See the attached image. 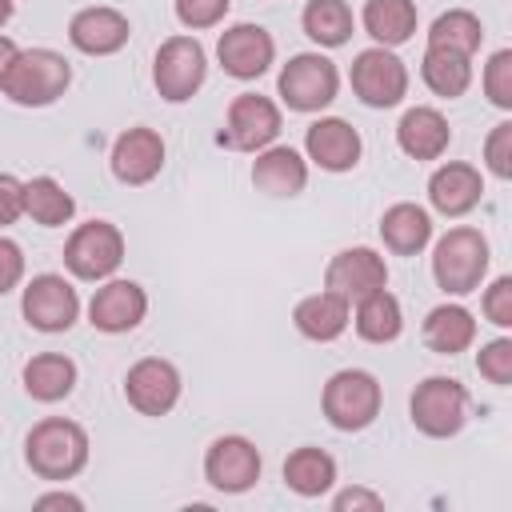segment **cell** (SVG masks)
Wrapping results in <instances>:
<instances>
[{"mask_svg":"<svg viewBox=\"0 0 512 512\" xmlns=\"http://www.w3.org/2000/svg\"><path fill=\"white\" fill-rule=\"evenodd\" d=\"M72 84V64L56 48H20L0 80V96L20 108H48Z\"/></svg>","mask_w":512,"mask_h":512,"instance_id":"obj_2","label":"cell"},{"mask_svg":"<svg viewBox=\"0 0 512 512\" xmlns=\"http://www.w3.org/2000/svg\"><path fill=\"white\" fill-rule=\"evenodd\" d=\"M484 96L500 112L512 108V48H500V52L488 56V64H484Z\"/></svg>","mask_w":512,"mask_h":512,"instance_id":"obj_35","label":"cell"},{"mask_svg":"<svg viewBox=\"0 0 512 512\" xmlns=\"http://www.w3.org/2000/svg\"><path fill=\"white\" fill-rule=\"evenodd\" d=\"M124 232L112 220H88L76 224L68 244H64V268L76 280H108L124 264Z\"/></svg>","mask_w":512,"mask_h":512,"instance_id":"obj_8","label":"cell"},{"mask_svg":"<svg viewBox=\"0 0 512 512\" xmlns=\"http://www.w3.org/2000/svg\"><path fill=\"white\" fill-rule=\"evenodd\" d=\"M468 388L452 376H424L416 388H412V400H408V416H412V428L432 436V440H448L456 436L464 424H468Z\"/></svg>","mask_w":512,"mask_h":512,"instance_id":"obj_5","label":"cell"},{"mask_svg":"<svg viewBox=\"0 0 512 512\" xmlns=\"http://www.w3.org/2000/svg\"><path fill=\"white\" fill-rule=\"evenodd\" d=\"M324 288L344 296L348 304H356L360 296L388 288V264H384V256L376 248H364V244L340 248L324 268Z\"/></svg>","mask_w":512,"mask_h":512,"instance_id":"obj_16","label":"cell"},{"mask_svg":"<svg viewBox=\"0 0 512 512\" xmlns=\"http://www.w3.org/2000/svg\"><path fill=\"white\" fill-rule=\"evenodd\" d=\"M360 24L380 48H400L416 36L420 12L412 0H368L360 12Z\"/></svg>","mask_w":512,"mask_h":512,"instance_id":"obj_28","label":"cell"},{"mask_svg":"<svg viewBox=\"0 0 512 512\" xmlns=\"http://www.w3.org/2000/svg\"><path fill=\"white\" fill-rule=\"evenodd\" d=\"M484 196V176L476 164L448 160L428 176V204L440 216H468Z\"/></svg>","mask_w":512,"mask_h":512,"instance_id":"obj_20","label":"cell"},{"mask_svg":"<svg viewBox=\"0 0 512 512\" xmlns=\"http://www.w3.org/2000/svg\"><path fill=\"white\" fill-rule=\"evenodd\" d=\"M16 52H20V44H16L12 36H4V32H0V80H4V72H8V64L16 60Z\"/></svg>","mask_w":512,"mask_h":512,"instance_id":"obj_43","label":"cell"},{"mask_svg":"<svg viewBox=\"0 0 512 512\" xmlns=\"http://www.w3.org/2000/svg\"><path fill=\"white\" fill-rule=\"evenodd\" d=\"M348 320H352V304H348L344 296L328 292V288H320V292L296 300V308H292L296 332H300L304 340H316V344L340 340L344 328H348Z\"/></svg>","mask_w":512,"mask_h":512,"instance_id":"obj_23","label":"cell"},{"mask_svg":"<svg viewBox=\"0 0 512 512\" xmlns=\"http://www.w3.org/2000/svg\"><path fill=\"white\" fill-rule=\"evenodd\" d=\"M484 164L496 180H512V120H500L484 140Z\"/></svg>","mask_w":512,"mask_h":512,"instance_id":"obj_37","label":"cell"},{"mask_svg":"<svg viewBox=\"0 0 512 512\" xmlns=\"http://www.w3.org/2000/svg\"><path fill=\"white\" fill-rule=\"evenodd\" d=\"M128 36H132L128 16L120 8H108V4L80 8L68 20V40L84 56H112V52H120L128 44Z\"/></svg>","mask_w":512,"mask_h":512,"instance_id":"obj_19","label":"cell"},{"mask_svg":"<svg viewBox=\"0 0 512 512\" xmlns=\"http://www.w3.org/2000/svg\"><path fill=\"white\" fill-rule=\"evenodd\" d=\"M488 324L496 328H512V276H496L488 288H484V300H480Z\"/></svg>","mask_w":512,"mask_h":512,"instance_id":"obj_38","label":"cell"},{"mask_svg":"<svg viewBox=\"0 0 512 512\" xmlns=\"http://www.w3.org/2000/svg\"><path fill=\"white\" fill-rule=\"evenodd\" d=\"M20 280H24V252L16 240L0 236V296L12 292Z\"/></svg>","mask_w":512,"mask_h":512,"instance_id":"obj_40","label":"cell"},{"mask_svg":"<svg viewBox=\"0 0 512 512\" xmlns=\"http://www.w3.org/2000/svg\"><path fill=\"white\" fill-rule=\"evenodd\" d=\"M24 216L36 220L40 228H64L76 216V200L60 180L32 176L24 180Z\"/></svg>","mask_w":512,"mask_h":512,"instance_id":"obj_30","label":"cell"},{"mask_svg":"<svg viewBox=\"0 0 512 512\" xmlns=\"http://www.w3.org/2000/svg\"><path fill=\"white\" fill-rule=\"evenodd\" d=\"M76 360L64 356V352H36L24 372H20V384L24 392L36 400V404H56V400H68L72 388H76Z\"/></svg>","mask_w":512,"mask_h":512,"instance_id":"obj_24","label":"cell"},{"mask_svg":"<svg viewBox=\"0 0 512 512\" xmlns=\"http://www.w3.org/2000/svg\"><path fill=\"white\" fill-rule=\"evenodd\" d=\"M216 60L232 80H256L276 60V40L260 24H232L216 40Z\"/></svg>","mask_w":512,"mask_h":512,"instance_id":"obj_15","label":"cell"},{"mask_svg":"<svg viewBox=\"0 0 512 512\" xmlns=\"http://www.w3.org/2000/svg\"><path fill=\"white\" fill-rule=\"evenodd\" d=\"M348 324L368 344H392L404 332V308L388 288H380V292H368V296H360L352 304V320Z\"/></svg>","mask_w":512,"mask_h":512,"instance_id":"obj_27","label":"cell"},{"mask_svg":"<svg viewBox=\"0 0 512 512\" xmlns=\"http://www.w3.org/2000/svg\"><path fill=\"white\" fill-rule=\"evenodd\" d=\"M228 8L232 0H176V20L188 32H204V28H216L228 16Z\"/></svg>","mask_w":512,"mask_h":512,"instance_id":"obj_36","label":"cell"},{"mask_svg":"<svg viewBox=\"0 0 512 512\" xmlns=\"http://www.w3.org/2000/svg\"><path fill=\"white\" fill-rule=\"evenodd\" d=\"M20 312H24L28 328L56 336V332H68L80 320V296H76L72 280H64L60 272H40L24 284Z\"/></svg>","mask_w":512,"mask_h":512,"instance_id":"obj_11","label":"cell"},{"mask_svg":"<svg viewBox=\"0 0 512 512\" xmlns=\"http://www.w3.org/2000/svg\"><path fill=\"white\" fill-rule=\"evenodd\" d=\"M384 404V388L364 368H340L320 392V412L336 432H364Z\"/></svg>","mask_w":512,"mask_h":512,"instance_id":"obj_4","label":"cell"},{"mask_svg":"<svg viewBox=\"0 0 512 512\" xmlns=\"http://www.w3.org/2000/svg\"><path fill=\"white\" fill-rule=\"evenodd\" d=\"M424 344L436 356H456L476 344V316L464 304H436L420 324Z\"/></svg>","mask_w":512,"mask_h":512,"instance_id":"obj_25","label":"cell"},{"mask_svg":"<svg viewBox=\"0 0 512 512\" xmlns=\"http://www.w3.org/2000/svg\"><path fill=\"white\" fill-rule=\"evenodd\" d=\"M252 184L264 196H276V200L300 196L304 184H308V160L288 144H268L252 160Z\"/></svg>","mask_w":512,"mask_h":512,"instance_id":"obj_21","label":"cell"},{"mask_svg":"<svg viewBox=\"0 0 512 512\" xmlns=\"http://www.w3.org/2000/svg\"><path fill=\"white\" fill-rule=\"evenodd\" d=\"M300 28L312 44L320 48H340L352 40V28H356V16L344 0H308L304 12H300Z\"/></svg>","mask_w":512,"mask_h":512,"instance_id":"obj_31","label":"cell"},{"mask_svg":"<svg viewBox=\"0 0 512 512\" xmlns=\"http://www.w3.org/2000/svg\"><path fill=\"white\" fill-rule=\"evenodd\" d=\"M488 260H492V248L484 232L472 224H456L432 248V280L444 296H468L484 284Z\"/></svg>","mask_w":512,"mask_h":512,"instance_id":"obj_3","label":"cell"},{"mask_svg":"<svg viewBox=\"0 0 512 512\" xmlns=\"http://www.w3.org/2000/svg\"><path fill=\"white\" fill-rule=\"evenodd\" d=\"M380 240H384V248L396 252V256H416V252H424L428 240H432V216H428V208L408 204V200L384 208V216H380Z\"/></svg>","mask_w":512,"mask_h":512,"instance_id":"obj_26","label":"cell"},{"mask_svg":"<svg viewBox=\"0 0 512 512\" xmlns=\"http://www.w3.org/2000/svg\"><path fill=\"white\" fill-rule=\"evenodd\" d=\"M36 508H72V512H80L84 500L72 496V492H44V496H36Z\"/></svg>","mask_w":512,"mask_h":512,"instance_id":"obj_42","label":"cell"},{"mask_svg":"<svg viewBox=\"0 0 512 512\" xmlns=\"http://www.w3.org/2000/svg\"><path fill=\"white\" fill-rule=\"evenodd\" d=\"M144 316H148V292L136 280H112L108 276V280H100V288L88 300V324L96 332H108V336L140 328Z\"/></svg>","mask_w":512,"mask_h":512,"instance_id":"obj_17","label":"cell"},{"mask_svg":"<svg viewBox=\"0 0 512 512\" xmlns=\"http://www.w3.org/2000/svg\"><path fill=\"white\" fill-rule=\"evenodd\" d=\"M88 456H92V440L84 424L68 416H44L24 436V464L32 468V476L52 480V484L76 480L88 468Z\"/></svg>","mask_w":512,"mask_h":512,"instance_id":"obj_1","label":"cell"},{"mask_svg":"<svg viewBox=\"0 0 512 512\" xmlns=\"http://www.w3.org/2000/svg\"><path fill=\"white\" fill-rule=\"evenodd\" d=\"M12 12H16V0H0V28L12 20Z\"/></svg>","mask_w":512,"mask_h":512,"instance_id":"obj_44","label":"cell"},{"mask_svg":"<svg viewBox=\"0 0 512 512\" xmlns=\"http://www.w3.org/2000/svg\"><path fill=\"white\" fill-rule=\"evenodd\" d=\"M476 372H480L488 384L508 388V384H512V340H508V336H496V340L480 344V352H476Z\"/></svg>","mask_w":512,"mask_h":512,"instance_id":"obj_34","label":"cell"},{"mask_svg":"<svg viewBox=\"0 0 512 512\" xmlns=\"http://www.w3.org/2000/svg\"><path fill=\"white\" fill-rule=\"evenodd\" d=\"M348 80H352V92H356V100L364 108H396L408 96V68H404V60L392 48H380V44L356 52Z\"/></svg>","mask_w":512,"mask_h":512,"instance_id":"obj_9","label":"cell"},{"mask_svg":"<svg viewBox=\"0 0 512 512\" xmlns=\"http://www.w3.org/2000/svg\"><path fill=\"white\" fill-rule=\"evenodd\" d=\"M332 508L336 512H380L384 508V496L380 492H372V488H364V484H352V488H344V492H336L332 496Z\"/></svg>","mask_w":512,"mask_h":512,"instance_id":"obj_41","label":"cell"},{"mask_svg":"<svg viewBox=\"0 0 512 512\" xmlns=\"http://www.w3.org/2000/svg\"><path fill=\"white\" fill-rule=\"evenodd\" d=\"M164 136L148 124H136V128H124L116 140H112V152H108V164H112V176L128 188H140V184H152L164 168Z\"/></svg>","mask_w":512,"mask_h":512,"instance_id":"obj_14","label":"cell"},{"mask_svg":"<svg viewBox=\"0 0 512 512\" xmlns=\"http://www.w3.org/2000/svg\"><path fill=\"white\" fill-rule=\"evenodd\" d=\"M208 80V52L196 36H168L152 56V84L168 104L192 100Z\"/></svg>","mask_w":512,"mask_h":512,"instance_id":"obj_6","label":"cell"},{"mask_svg":"<svg viewBox=\"0 0 512 512\" xmlns=\"http://www.w3.org/2000/svg\"><path fill=\"white\" fill-rule=\"evenodd\" d=\"M396 144H400V152L412 156V160H440V156L448 152V144H452V128H448V120H444L440 108L416 104V108H408V112L400 116V124H396Z\"/></svg>","mask_w":512,"mask_h":512,"instance_id":"obj_22","label":"cell"},{"mask_svg":"<svg viewBox=\"0 0 512 512\" xmlns=\"http://www.w3.org/2000/svg\"><path fill=\"white\" fill-rule=\"evenodd\" d=\"M276 92L292 112H324L340 92V68L324 52H296L280 68Z\"/></svg>","mask_w":512,"mask_h":512,"instance_id":"obj_7","label":"cell"},{"mask_svg":"<svg viewBox=\"0 0 512 512\" xmlns=\"http://www.w3.org/2000/svg\"><path fill=\"white\" fill-rule=\"evenodd\" d=\"M24 216V180L12 172H0V228L16 224Z\"/></svg>","mask_w":512,"mask_h":512,"instance_id":"obj_39","label":"cell"},{"mask_svg":"<svg viewBox=\"0 0 512 512\" xmlns=\"http://www.w3.org/2000/svg\"><path fill=\"white\" fill-rule=\"evenodd\" d=\"M180 368L164 356H144L124 372V400L140 416H168L180 404Z\"/></svg>","mask_w":512,"mask_h":512,"instance_id":"obj_13","label":"cell"},{"mask_svg":"<svg viewBox=\"0 0 512 512\" xmlns=\"http://www.w3.org/2000/svg\"><path fill=\"white\" fill-rule=\"evenodd\" d=\"M284 484H288L296 496H304V500L324 496V492L336 484V460H332L324 448L304 444V448L288 452V460H284Z\"/></svg>","mask_w":512,"mask_h":512,"instance_id":"obj_29","label":"cell"},{"mask_svg":"<svg viewBox=\"0 0 512 512\" xmlns=\"http://www.w3.org/2000/svg\"><path fill=\"white\" fill-rule=\"evenodd\" d=\"M280 124H284V116H280V104L276 100H268L260 92H240L228 104L224 128H220L216 140L224 148H232V152H260V148L276 144Z\"/></svg>","mask_w":512,"mask_h":512,"instance_id":"obj_10","label":"cell"},{"mask_svg":"<svg viewBox=\"0 0 512 512\" xmlns=\"http://www.w3.org/2000/svg\"><path fill=\"white\" fill-rule=\"evenodd\" d=\"M420 76H424L428 92H436V96H444V100H456V96H464L468 84H472V56L448 52V48H424Z\"/></svg>","mask_w":512,"mask_h":512,"instance_id":"obj_32","label":"cell"},{"mask_svg":"<svg viewBox=\"0 0 512 512\" xmlns=\"http://www.w3.org/2000/svg\"><path fill=\"white\" fill-rule=\"evenodd\" d=\"M364 140L360 132L340 116H320L304 132V160H312L324 172H352L360 164Z\"/></svg>","mask_w":512,"mask_h":512,"instance_id":"obj_18","label":"cell"},{"mask_svg":"<svg viewBox=\"0 0 512 512\" xmlns=\"http://www.w3.org/2000/svg\"><path fill=\"white\" fill-rule=\"evenodd\" d=\"M484 44V24L476 12L468 8H448L432 20L428 28V48H448V52H464L476 56V48Z\"/></svg>","mask_w":512,"mask_h":512,"instance_id":"obj_33","label":"cell"},{"mask_svg":"<svg viewBox=\"0 0 512 512\" xmlns=\"http://www.w3.org/2000/svg\"><path fill=\"white\" fill-rule=\"evenodd\" d=\"M260 472H264V456L248 436H236V432L216 436L204 452V480L224 496H240L256 488Z\"/></svg>","mask_w":512,"mask_h":512,"instance_id":"obj_12","label":"cell"}]
</instances>
